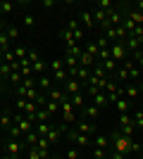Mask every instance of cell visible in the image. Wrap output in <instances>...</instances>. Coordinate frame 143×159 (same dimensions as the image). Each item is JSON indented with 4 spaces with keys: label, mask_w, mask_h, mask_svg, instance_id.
<instances>
[{
    "label": "cell",
    "mask_w": 143,
    "mask_h": 159,
    "mask_svg": "<svg viewBox=\"0 0 143 159\" xmlns=\"http://www.w3.org/2000/svg\"><path fill=\"white\" fill-rule=\"evenodd\" d=\"M36 124H50V114H48L45 107H38V112H36Z\"/></svg>",
    "instance_id": "cell-21"
},
{
    "label": "cell",
    "mask_w": 143,
    "mask_h": 159,
    "mask_svg": "<svg viewBox=\"0 0 143 159\" xmlns=\"http://www.w3.org/2000/svg\"><path fill=\"white\" fill-rule=\"evenodd\" d=\"M134 10H136V12H143V0H138V2H134Z\"/></svg>",
    "instance_id": "cell-42"
},
{
    "label": "cell",
    "mask_w": 143,
    "mask_h": 159,
    "mask_svg": "<svg viewBox=\"0 0 143 159\" xmlns=\"http://www.w3.org/2000/svg\"><path fill=\"white\" fill-rule=\"evenodd\" d=\"M64 133H67V138L72 140V143H74L76 147H81V150H91V147H93V145H91V138H88V135L79 133L76 128H67Z\"/></svg>",
    "instance_id": "cell-2"
},
{
    "label": "cell",
    "mask_w": 143,
    "mask_h": 159,
    "mask_svg": "<svg viewBox=\"0 0 143 159\" xmlns=\"http://www.w3.org/2000/svg\"><path fill=\"white\" fill-rule=\"evenodd\" d=\"M5 33H7V38H10V40H17V38H19V29H17V26H10Z\"/></svg>",
    "instance_id": "cell-37"
},
{
    "label": "cell",
    "mask_w": 143,
    "mask_h": 159,
    "mask_svg": "<svg viewBox=\"0 0 143 159\" xmlns=\"http://www.w3.org/2000/svg\"><path fill=\"white\" fill-rule=\"evenodd\" d=\"M12 10H14V5H12V2H7V0H0V12L10 14Z\"/></svg>",
    "instance_id": "cell-36"
},
{
    "label": "cell",
    "mask_w": 143,
    "mask_h": 159,
    "mask_svg": "<svg viewBox=\"0 0 143 159\" xmlns=\"http://www.w3.org/2000/svg\"><path fill=\"white\" fill-rule=\"evenodd\" d=\"M93 147H102V150H110V138L107 135H93Z\"/></svg>",
    "instance_id": "cell-17"
},
{
    "label": "cell",
    "mask_w": 143,
    "mask_h": 159,
    "mask_svg": "<svg viewBox=\"0 0 143 159\" xmlns=\"http://www.w3.org/2000/svg\"><path fill=\"white\" fill-rule=\"evenodd\" d=\"M14 124L19 126V131L24 133V135H29V133L34 131V124H31V121H29V119H26V116H24L21 112H17V114H14Z\"/></svg>",
    "instance_id": "cell-5"
},
{
    "label": "cell",
    "mask_w": 143,
    "mask_h": 159,
    "mask_svg": "<svg viewBox=\"0 0 143 159\" xmlns=\"http://www.w3.org/2000/svg\"><path fill=\"white\" fill-rule=\"evenodd\" d=\"M129 107H131V102L126 98H122V100H117V102H115L117 114H129Z\"/></svg>",
    "instance_id": "cell-18"
},
{
    "label": "cell",
    "mask_w": 143,
    "mask_h": 159,
    "mask_svg": "<svg viewBox=\"0 0 143 159\" xmlns=\"http://www.w3.org/2000/svg\"><path fill=\"white\" fill-rule=\"evenodd\" d=\"M12 124H14V116H12V112H10V109H5V112L0 114V126L10 131V126H12Z\"/></svg>",
    "instance_id": "cell-15"
},
{
    "label": "cell",
    "mask_w": 143,
    "mask_h": 159,
    "mask_svg": "<svg viewBox=\"0 0 143 159\" xmlns=\"http://www.w3.org/2000/svg\"><path fill=\"white\" fill-rule=\"evenodd\" d=\"M76 131L91 138V135H95V124H86V121H81V124H76Z\"/></svg>",
    "instance_id": "cell-14"
},
{
    "label": "cell",
    "mask_w": 143,
    "mask_h": 159,
    "mask_svg": "<svg viewBox=\"0 0 143 159\" xmlns=\"http://www.w3.org/2000/svg\"><path fill=\"white\" fill-rule=\"evenodd\" d=\"M53 159H64V157H60V154H55V157H53Z\"/></svg>",
    "instance_id": "cell-44"
},
{
    "label": "cell",
    "mask_w": 143,
    "mask_h": 159,
    "mask_svg": "<svg viewBox=\"0 0 143 159\" xmlns=\"http://www.w3.org/2000/svg\"><path fill=\"white\" fill-rule=\"evenodd\" d=\"M10 43H12V40L7 38V33L2 31V33H0V50H2V52H7V50H12V45H10Z\"/></svg>",
    "instance_id": "cell-25"
},
{
    "label": "cell",
    "mask_w": 143,
    "mask_h": 159,
    "mask_svg": "<svg viewBox=\"0 0 143 159\" xmlns=\"http://www.w3.org/2000/svg\"><path fill=\"white\" fill-rule=\"evenodd\" d=\"M53 83H55V81L50 79L48 74H41V76H38V81H36V86L41 88V90H50V88H53Z\"/></svg>",
    "instance_id": "cell-13"
},
{
    "label": "cell",
    "mask_w": 143,
    "mask_h": 159,
    "mask_svg": "<svg viewBox=\"0 0 143 159\" xmlns=\"http://www.w3.org/2000/svg\"><path fill=\"white\" fill-rule=\"evenodd\" d=\"M117 131L122 133V135H126V138H131L134 133H136V126H134V121H131L129 114H119V128Z\"/></svg>",
    "instance_id": "cell-4"
},
{
    "label": "cell",
    "mask_w": 143,
    "mask_h": 159,
    "mask_svg": "<svg viewBox=\"0 0 143 159\" xmlns=\"http://www.w3.org/2000/svg\"><path fill=\"white\" fill-rule=\"evenodd\" d=\"M0 128H2V126H0Z\"/></svg>",
    "instance_id": "cell-46"
},
{
    "label": "cell",
    "mask_w": 143,
    "mask_h": 159,
    "mask_svg": "<svg viewBox=\"0 0 143 159\" xmlns=\"http://www.w3.org/2000/svg\"><path fill=\"white\" fill-rule=\"evenodd\" d=\"M67 159H81V150H79V147H69L67 150Z\"/></svg>",
    "instance_id": "cell-34"
},
{
    "label": "cell",
    "mask_w": 143,
    "mask_h": 159,
    "mask_svg": "<svg viewBox=\"0 0 143 159\" xmlns=\"http://www.w3.org/2000/svg\"><path fill=\"white\" fill-rule=\"evenodd\" d=\"M91 154H93L95 159H102V157H107L110 150H102V147H91Z\"/></svg>",
    "instance_id": "cell-31"
},
{
    "label": "cell",
    "mask_w": 143,
    "mask_h": 159,
    "mask_svg": "<svg viewBox=\"0 0 143 159\" xmlns=\"http://www.w3.org/2000/svg\"><path fill=\"white\" fill-rule=\"evenodd\" d=\"M67 29L72 31V36H74L76 43H83V26H81V21H79V19H72L67 24Z\"/></svg>",
    "instance_id": "cell-6"
},
{
    "label": "cell",
    "mask_w": 143,
    "mask_h": 159,
    "mask_svg": "<svg viewBox=\"0 0 143 159\" xmlns=\"http://www.w3.org/2000/svg\"><path fill=\"white\" fill-rule=\"evenodd\" d=\"M110 57H112L117 64L122 66L124 62L129 60V50H126V45H124V43H112V45H110Z\"/></svg>",
    "instance_id": "cell-3"
},
{
    "label": "cell",
    "mask_w": 143,
    "mask_h": 159,
    "mask_svg": "<svg viewBox=\"0 0 143 159\" xmlns=\"http://www.w3.org/2000/svg\"><path fill=\"white\" fill-rule=\"evenodd\" d=\"M60 107H62V119H64V124H72V121H76V114L72 112V107H74V105H72V100L62 102Z\"/></svg>",
    "instance_id": "cell-7"
},
{
    "label": "cell",
    "mask_w": 143,
    "mask_h": 159,
    "mask_svg": "<svg viewBox=\"0 0 143 159\" xmlns=\"http://www.w3.org/2000/svg\"><path fill=\"white\" fill-rule=\"evenodd\" d=\"M26 159H43V157H41V152H38L36 147H29V154H26Z\"/></svg>",
    "instance_id": "cell-40"
},
{
    "label": "cell",
    "mask_w": 143,
    "mask_h": 159,
    "mask_svg": "<svg viewBox=\"0 0 143 159\" xmlns=\"http://www.w3.org/2000/svg\"><path fill=\"white\" fill-rule=\"evenodd\" d=\"M102 159H110V154H107V157H102Z\"/></svg>",
    "instance_id": "cell-45"
},
{
    "label": "cell",
    "mask_w": 143,
    "mask_h": 159,
    "mask_svg": "<svg viewBox=\"0 0 143 159\" xmlns=\"http://www.w3.org/2000/svg\"><path fill=\"white\" fill-rule=\"evenodd\" d=\"M10 135H12L14 140H21V138H24V133L19 131V126H17V124H12V126H10Z\"/></svg>",
    "instance_id": "cell-33"
},
{
    "label": "cell",
    "mask_w": 143,
    "mask_h": 159,
    "mask_svg": "<svg viewBox=\"0 0 143 159\" xmlns=\"http://www.w3.org/2000/svg\"><path fill=\"white\" fill-rule=\"evenodd\" d=\"M48 100H53V102H67V93H64V88H50V90H48Z\"/></svg>",
    "instance_id": "cell-8"
},
{
    "label": "cell",
    "mask_w": 143,
    "mask_h": 159,
    "mask_svg": "<svg viewBox=\"0 0 143 159\" xmlns=\"http://www.w3.org/2000/svg\"><path fill=\"white\" fill-rule=\"evenodd\" d=\"M131 121H134V126H136V128H141V131H143V109H138V112L131 116Z\"/></svg>",
    "instance_id": "cell-30"
},
{
    "label": "cell",
    "mask_w": 143,
    "mask_h": 159,
    "mask_svg": "<svg viewBox=\"0 0 143 159\" xmlns=\"http://www.w3.org/2000/svg\"><path fill=\"white\" fill-rule=\"evenodd\" d=\"M124 45H126V50H129V52H136V50H141V43H138L136 36H129V38L124 40Z\"/></svg>",
    "instance_id": "cell-19"
},
{
    "label": "cell",
    "mask_w": 143,
    "mask_h": 159,
    "mask_svg": "<svg viewBox=\"0 0 143 159\" xmlns=\"http://www.w3.org/2000/svg\"><path fill=\"white\" fill-rule=\"evenodd\" d=\"M7 154L12 159H19V154H21V143L19 140H10V143H7Z\"/></svg>",
    "instance_id": "cell-11"
},
{
    "label": "cell",
    "mask_w": 143,
    "mask_h": 159,
    "mask_svg": "<svg viewBox=\"0 0 143 159\" xmlns=\"http://www.w3.org/2000/svg\"><path fill=\"white\" fill-rule=\"evenodd\" d=\"M50 124H36V133H38V138H48V133H50Z\"/></svg>",
    "instance_id": "cell-22"
},
{
    "label": "cell",
    "mask_w": 143,
    "mask_h": 159,
    "mask_svg": "<svg viewBox=\"0 0 143 159\" xmlns=\"http://www.w3.org/2000/svg\"><path fill=\"white\" fill-rule=\"evenodd\" d=\"M79 21H81V26H93V17H91V12H86V10L81 12Z\"/></svg>",
    "instance_id": "cell-28"
},
{
    "label": "cell",
    "mask_w": 143,
    "mask_h": 159,
    "mask_svg": "<svg viewBox=\"0 0 143 159\" xmlns=\"http://www.w3.org/2000/svg\"><path fill=\"white\" fill-rule=\"evenodd\" d=\"M45 62L43 60H38V62H34V64H31V74H38V76H41V74H45Z\"/></svg>",
    "instance_id": "cell-26"
},
{
    "label": "cell",
    "mask_w": 143,
    "mask_h": 159,
    "mask_svg": "<svg viewBox=\"0 0 143 159\" xmlns=\"http://www.w3.org/2000/svg\"><path fill=\"white\" fill-rule=\"evenodd\" d=\"M83 50H86V52H88L91 57H98V45H95V43H88V45L83 48Z\"/></svg>",
    "instance_id": "cell-39"
},
{
    "label": "cell",
    "mask_w": 143,
    "mask_h": 159,
    "mask_svg": "<svg viewBox=\"0 0 143 159\" xmlns=\"http://www.w3.org/2000/svg\"><path fill=\"white\" fill-rule=\"evenodd\" d=\"M29 50L26 48H14V60H26Z\"/></svg>",
    "instance_id": "cell-35"
},
{
    "label": "cell",
    "mask_w": 143,
    "mask_h": 159,
    "mask_svg": "<svg viewBox=\"0 0 143 159\" xmlns=\"http://www.w3.org/2000/svg\"><path fill=\"white\" fill-rule=\"evenodd\" d=\"M131 36H136V38H138V43H141V45H143V26H138L136 31L131 33Z\"/></svg>",
    "instance_id": "cell-41"
},
{
    "label": "cell",
    "mask_w": 143,
    "mask_h": 159,
    "mask_svg": "<svg viewBox=\"0 0 143 159\" xmlns=\"http://www.w3.org/2000/svg\"><path fill=\"white\" fill-rule=\"evenodd\" d=\"M21 24H24V26H29V29H34V24H36V17L26 12L24 17H21Z\"/></svg>",
    "instance_id": "cell-32"
},
{
    "label": "cell",
    "mask_w": 143,
    "mask_h": 159,
    "mask_svg": "<svg viewBox=\"0 0 143 159\" xmlns=\"http://www.w3.org/2000/svg\"><path fill=\"white\" fill-rule=\"evenodd\" d=\"M124 98L129 100V102H136V100L141 98V88H138V86H134V83L124 86Z\"/></svg>",
    "instance_id": "cell-10"
},
{
    "label": "cell",
    "mask_w": 143,
    "mask_h": 159,
    "mask_svg": "<svg viewBox=\"0 0 143 159\" xmlns=\"http://www.w3.org/2000/svg\"><path fill=\"white\" fill-rule=\"evenodd\" d=\"M100 66H102V69H105V71H107V74H112V71H117V66H119V64H117V62L112 60V57H110V60L100 62Z\"/></svg>",
    "instance_id": "cell-23"
},
{
    "label": "cell",
    "mask_w": 143,
    "mask_h": 159,
    "mask_svg": "<svg viewBox=\"0 0 143 159\" xmlns=\"http://www.w3.org/2000/svg\"><path fill=\"white\" fill-rule=\"evenodd\" d=\"M95 7H98V10H102V12H112V10H115L110 0H98V2H95Z\"/></svg>",
    "instance_id": "cell-29"
},
{
    "label": "cell",
    "mask_w": 143,
    "mask_h": 159,
    "mask_svg": "<svg viewBox=\"0 0 143 159\" xmlns=\"http://www.w3.org/2000/svg\"><path fill=\"white\" fill-rule=\"evenodd\" d=\"M138 88H141V93H143V74H141V86H138Z\"/></svg>",
    "instance_id": "cell-43"
},
{
    "label": "cell",
    "mask_w": 143,
    "mask_h": 159,
    "mask_svg": "<svg viewBox=\"0 0 143 159\" xmlns=\"http://www.w3.org/2000/svg\"><path fill=\"white\" fill-rule=\"evenodd\" d=\"M45 109H48V114L53 116V114H57V112H60L62 107H60V102H53V100H48V102H45Z\"/></svg>",
    "instance_id": "cell-27"
},
{
    "label": "cell",
    "mask_w": 143,
    "mask_h": 159,
    "mask_svg": "<svg viewBox=\"0 0 143 159\" xmlns=\"http://www.w3.org/2000/svg\"><path fill=\"white\" fill-rule=\"evenodd\" d=\"M26 60L31 62V64H34V62H38V60H41V52H38V50H29V55H26Z\"/></svg>",
    "instance_id": "cell-38"
},
{
    "label": "cell",
    "mask_w": 143,
    "mask_h": 159,
    "mask_svg": "<svg viewBox=\"0 0 143 159\" xmlns=\"http://www.w3.org/2000/svg\"><path fill=\"white\" fill-rule=\"evenodd\" d=\"M88 102H91V105H95L98 109H102V107H107V105H110V100H107V95H105V93H98V95H93V98H91Z\"/></svg>",
    "instance_id": "cell-12"
},
{
    "label": "cell",
    "mask_w": 143,
    "mask_h": 159,
    "mask_svg": "<svg viewBox=\"0 0 143 159\" xmlns=\"http://www.w3.org/2000/svg\"><path fill=\"white\" fill-rule=\"evenodd\" d=\"M60 36H62V40H64V48H67V45H79V43L74 40V36H72V31H69L67 26L60 31Z\"/></svg>",
    "instance_id": "cell-20"
},
{
    "label": "cell",
    "mask_w": 143,
    "mask_h": 159,
    "mask_svg": "<svg viewBox=\"0 0 143 159\" xmlns=\"http://www.w3.org/2000/svg\"><path fill=\"white\" fill-rule=\"evenodd\" d=\"M69 100H72V105H74V107H86V95H83V93L72 95Z\"/></svg>",
    "instance_id": "cell-24"
},
{
    "label": "cell",
    "mask_w": 143,
    "mask_h": 159,
    "mask_svg": "<svg viewBox=\"0 0 143 159\" xmlns=\"http://www.w3.org/2000/svg\"><path fill=\"white\" fill-rule=\"evenodd\" d=\"M131 143H134V138H126V135H122L119 131L110 133V152H117V154H129L131 157Z\"/></svg>",
    "instance_id": "cell-1"
},
{
    "label": "cell",
    "mask_w": 143,
    "mask_h": 159,
    "mask_svg": "<svg viewBox=\"0 0 143 159\" xmlns=\"http://www.w3.org/2000/svg\"><path fill=\"white\" fill-rule=\"evenodd\" d=\"M83 116H88L91 121H95V119H100V109L95 105H86L83 107Z\"/></svg>",
    "instance_id": "cell-16"
},
{
    "label": "cell",
    "mask_w": 143,
    "mask_h": 159,
    "mask_svg": "<svg viewBox=\"0 0 143 159\" xmlns=\"http://www.w3.org/2000/svg\"><path fill=\"white\" fill-rule=\"evenodd\" d=\"M62 88H64L67 98H72V95H76V93H81V90H83V86H81V83H79L76 79H69V81H67V83H64Z\"/></svg>",
    "instance_id": "cell-9"
}]
</instances>
